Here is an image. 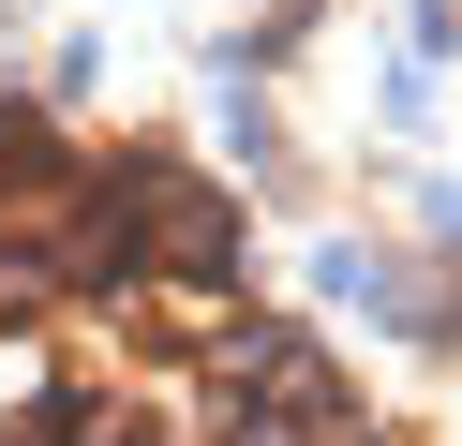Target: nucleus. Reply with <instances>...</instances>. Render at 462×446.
Listing matches in <instances>:
<instances>
[{"mask_svg":"<svg viewBox=\"0 0 462 446\" xmlns=\"http://www.w3.org/2000/svg\"><path fill=\"white\" fill-rule=\"evenodd\" d=\"M254 15H269V30H299V15H313V0H254Z\"/></svg>","mask_w":462,"mask_h":446,"instance_id":"obj_1","label":"nucleus"}]
</instances>
